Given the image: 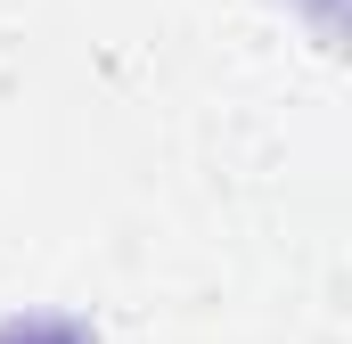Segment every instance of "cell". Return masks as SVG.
I'll list each match as a JSON object with an SVG mask.
<instances>
[{
    "label": "cell",
    "instance_id": "1",
    "mask_svg": "<svg viewBox=\"0 0 352 344\" xmlns=\"http://www.w3.org/2000/svg\"><path fill=\"white\" fill-rule=\"evenodd\" d=\"M0 344H90L82 320H41V312H25V320H0Z\"/></svg>",
    "mask_w": 352,
    "mask_h": 344
}]
</instances>
